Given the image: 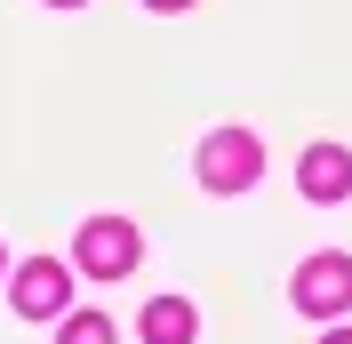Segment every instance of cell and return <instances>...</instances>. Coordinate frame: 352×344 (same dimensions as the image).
<instances>
[{"label":"cell","instance_id":"6da1fadb","mask_svg":"<svg viewBox=\"0 0 352 344\" xmlns=\"http://www.w3.org/2000/svg\"><path fill=\"white\" fill-rule=\"evenodd\" d=\"M200 193H248V184H256L264 176V144H256V129H208L200 136Z\"/></svg>","mask_w":352,"mask_h":344},{"label":"cell","instance_id":"7a4b0ae2","mask_svg":"<svg viewBox=\"0 0 352 344\" xmlns=\"http://www.w3.org/2000/svg\"><path fill=\"white\" fill-rule=\"evenodd\" d=\"M72 257H80V272H96V280H129L136 257H144V233H136L129 216H88L80 240H72Z\"/></svg>","mask_w":352,"mask_h":344},{"label":"cell","instance_id":"3957f363","mask_svg":"<svg viewBox=\"0 0 352 344\" xmlns=\"http://www.w3.org/2000/svg\"><path fill=\"white\" fill-rule=\"evenodd\" d=\"M296 312L305 321H336V312H352V257H305L296 264Z\"/></svg>","mask_w":352,"mask_h":344},{"label":"cell","instance_id":"277c9868","mask_svg":"<svg viewBox=\"0 0 352 344\" xmlns=\"http://www.w3.org/2000/svg\"><path fill=\"white\" fill-rule=\"evenodd\" d=\"M8 297H16L24 321H65V297H72V272L56 257H32L16 264V280H8Z\"/></svg>","mask_w":352,"mask_h":344},{"label":"cell","instance_id":"5b68a950","mask_svg":"<svg viewBox=\"0 0 352 344\" xmlns=\"http://www.w3.org/2000/svg\"><path fill=\"white\" fill-rule=\"evenodd\" d=\"M296 193L320 200V208L344 200V193H352V152H344V144H312L305 160H296Z\"/></svg>","mask_w":352,"mask_h":344},{"label":"cell","instance_id":"8992f818","mask_svg":"<svg viewBox=\"0 0 352 344\" xmlns=\"http://www.w3.org/2000/svg\"><path fill=\"white\" fill-rule=\"evenodd\" d=\"M144 344H192V304L184 297H153L144 304Z\"/></svg>","mask_w":352,"mask_h":344},{"label":"cell","instance_id":"52a82bcc","mask_svg":"<svg viewBox=\"0 0 352 344\" xmlns=\"http://www.w3.org/2000/svg\"><path fill=\"white\" fill-rule=\"evenodd\" d=\"M56 344H112V321L104 312H65V336Z\"/></svg>","mask_w":352,"mask_h":344},{"label":"cell","instance_id":"ba28073f","mask_svg":"<svg viewBox=\"0 0 352 344\" xmlns=\"http://www.w3.org/2000/svg\"><path fill=\"white\" fill-rule=\"evenodd\" d=\"M144 8H160V17H176V8H192V0H144Z\"/></svg>","mask_w":352,"mask_h":344},{"label":"cell","instance_id":"9c48e42d","mask_svg":"<svg viewBox=\"0 0 352 344\" xmlns=\"http://www.w3.org/2000/svg\"><path fill=\"white\" fill-rule=\"evenodd\" d=\"M320 344H352V328H329V336H320Z\"/></svg>","mask_w":352,"mask_h":344},{"label":"cell","instance_id":"30bf717a","mask_svg":"<svg viewBox=\"0 0 352 344\" xmlns=\"http://www.w3.org/2000/svg\"><path fill=\"white\" fill-rule=\"evenodd\" d=\"M48 8H80V0H48Z\"/></svg>","mask_w":352,"mask_h":344},{"label":"cell","instance_id":"8fae6325","mask_svg":"<svg viewBox=\"0 0 352 344\" xmlns=\"http://www.w3.org/2000/svg\"><path fill=\"white\" fill-rule=\"evenodd\" d=\"M0 272H8V248H0Z\"/></svg>","mask_w":352,"mask_h":344}]
</instances>
